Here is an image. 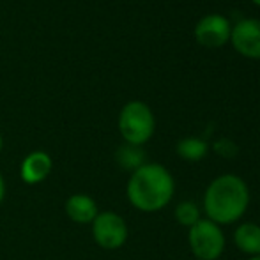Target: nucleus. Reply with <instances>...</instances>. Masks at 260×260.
<instances>
[{
  "label": "nucleus",
  "instance_id": "obj_7",
  "mask_svg": "<svg viewBox=\"0 0 260 260\" xmlns=\"http://www.w3.org/2000/svg\"><path fill=\"white\" fill-rule=\"evenodd\" d=\"M230 45L243 57L260 60V18H243L232 25Z\"/></svg>",
  "mask_w": 260,
  "mask_h": 260
},
{
  "label": "nucleus",
  "instance_id": "obj_18",
  "mask_svg": "<svg viewBox=\"0 0 260 260\" xmlns=\"http://www.w3.org/2000/svg\"><path fill=\"white\" fill-rule=\"evenodd\" d=\"M251 2H253V4H255V6H257V7H260V0H251Z\"/></svg>",
  "mask_w": 260,
  "mask_h": 260
},
{
  "label": "nucleus",
  "instance_id": "obj_17",
  "mask_svg": "<svg viewBox=\"0 0 260 260\" xmlns=\"http://www.w3.org/2000/svg\"><path fill=\"white\" fill-rule=\"evenodd\" d=\"M246 260H260V255H257V257H248Z\"/></svg>",
  "mask_w": 260,
  "mask_h": 260
},
{
  "label": "nucleus",
  "instance_id": "obj_15",
  "mask_svg": "<svg viewBox=\"0 0 260 260\" xmlns=\"http://www.w3.org/2000/svg\"><path fill=\"white\" fill-rule=\"evenodd\" d=\"M7 193V186H6V179H4L2 172H0V206L4 204V199H6Z\"/></svg>",
  "mask_w": 260,
  "mask_h": 260
},
{
  "label": "nucleus",
  "instance_id": "obj_6",
  "mask_svg": "<svg viewBox=\"0 0 260 260\" xmlns=\"http://www.w3.org/2000/svg\"><path fill=\"white\" fill-rule=\"evenodd\" d=\"M195 39L199 45L206 48H219L230 43L232 34V23L226 16L219 13H211L202 16L195 25Z\"/></svg>",
  "mask_w": 260,
  "mask_h": 260
},
{
  "label": "nucleus",
  "instance_id": "obj_4",
  "mask_svg": "<svg viewBox=\"0 0 260 260\" xmlns=\"http://www.w3.org/2000/svg\"><path fill=\"white\" fill-rule=\"evenodd\" d=\"M188 246L195 260H219L225 253L226 237L223 226L202 218L199 223L188 229Z\"/></svg>",
  "mask_w": 260,
  "mask_h": 260
},
{
  "label": "nucleus",
  "instance_id": "obj_10",
  "mask_svg": "<svg viewBox=\"0 0 260 260\" xmlns=\"http://www.w3.org/2000/svg\"><path fill=\"white\" fill-rule=\"evenodd\" d=\"M236 248L246 257L260 255V225L253 221H243L236 226L232 234Z\"/></svg>",
  "mask_w": 260,
  "mask_h": 260
},
{
  "label": "nucleus",
  "instance_id": "obj_5",
  "mask_svg": "<svg viewBox=\"0 0 260 260\" xmlns=\"http://www.w3.org/2000/svg\"><path fill=\"white\" fill-rule=\"evenodd\" d=\"M92 239L101 250H120L129 239L127 221L115 211H100V214L90 223Z\"/></svg>",
  "mask_w": 260,
  "mask_h": 260
},
{
  "label": "nucleus",
  "instance_id": "obj_14",
  "mask_svg": "<svg viewBox=\"0 0 260 260\" xmlns=\"http://www.w3.org/2000/svg\"><path fill=\"white\" fill-rule=\"evenodd\" d=\"M211 147L216 154L225 157V159H232V157H236L237 152H239L237 144L234 140H230V138H218Z\"/></svg>",
  "mask_w": 260,
  "mask_h": 260
},
{
  "label": "nucleus",
  "instance_id": "obj_12",
  "mask_svg": "<svg viewBox=\"0 0 260 260\" xmlns=\"http://www.w3.org/2000/svg\"><path fill=\"white\" fill-rule=\"evenodd\" d=\"M115 161L122 170L129 172V174L137 170V168H140L142 165L147 163L144 147H138V145H131V144H122L117 149Z\"/></svg>",
  "mask_w": 260,
  "mask_h": 260
},
{
  "label": "nucleus",
  "instance_id": "obj_2",
  "mask_svg": "<svg viewBox=\"0 0 260 260\" xmlns=\"http://www.w3.org/2000/svg\"><path fill=\"white\" fill-rule=\"evenodd\" d=\"M175 179L165 165L147 161L131 172L126 182V199L129 206L145 214L163 211L174 200Z\"/></svg>",
  "mask_w": 260,
  "mask_h": 260
},
{
  "label": "nucleus",
  "instance_id": "obj_16",
  "mask_svg": "<svg viewBox=\"0 0 260 260\" xmlns=\"http://www.w3.org/2000/svg\"><path fill=\"white\" fill-rule=\"evenodd\" d=\"M2 149H4V137H2V133H0V152H2Z\"/></svg>",
  "mask_w": 260,
  "mask_h": 260
},
{
  "label": "nucleus",
  "instance_id": "obj_1",
  "mask_svg": "<svg viewBox=\"0 0 260 260\" xmlns=\"http://www.w3.org/2000/svg\"><path fill=\"white\" fill-rule=\"evenodd\" d=\"M251 193L237 174H221L207 184L202 197V214L219 226L239 223L248 212Z\"/></svg>",
  "mask_w": 260,
  "mask_h": 260
},
{
  "label": "nucleus",
  "instance_id": "obj_9",
  "mask_svg": "<svg viewBox=\"0 0 260 260\" xmlns=\"http://www.w3.org/2000/svg\"><path fill=\"white\" fill-rule=\"evenodd\" d=\"M64 212L76 225H90L94 218L100 214V206L96 199L87 193H73L66 199Z\"/></svg>",
  "mask_w": 260,
  "mask_h": 260
},
{
  "label": "nucleus",
  "instance_id": "obj_3",
  "mask_svg": "<svg viewBox=\"0 0 260 260\" xmlns=\"http://www.w3.org/2000/svg\"><path fill=\"white\" fill-rule=\"evenodd\" d=\"M117 127L124 144L144 147L156 131V117L152 108L144 101H127L120 108Z\"/></svg>",
  "mask_w": 260,
  "mask_h": 260
},
{
  "label": "nucleus",
  "instance_id": "obj_8",
  "mask_svg": "<svg viewBox=\"0 0 260 260\" xmlns=\"http://www.w3.org/2000/svg\"><path fill=\"white\" fill-rule=\"evenodd\" d=\"M53 170V159L45 151H32L21 159L20 179L28 186L45 182Z\"/></svg>",
  "mask_w": 260,
  "mask_h": 260
},
{
  "label": "nucleus",
  "instance_id": "obj_13",
  "mask_svg": "<svg viewBox=\"0 0 260 260\" xmlns=\"http://www.w3.org/2000/svg\"><path fill=\"white\" fill-rule=\"evenodd\" d=\"M174 218L181 226L189 229V226H193L195 223H199L204 218L202 207L197 206L193 200H182L174 209Z\"/></svg>",
  "mask_w": 260,
  "mask_h": 260
},
{
  "label": "nucleus",
  "instance_id": "obj_11",
  "mask_svg": "<svg viewBox=\"0 0 260 260\" xmlns=\"http://www.w3.org/2000/svg\"><path fill=\"white\" fill-rule=\"evenodd\" d=\"M211 145L207 144V140L200 137H186L182 140L177 142L175 145V152L181 159L188 161V163H199L204 157L209 154Z\"/></svg>",
  "mask_w": 260,
  "mask_h": 260
}]
</instances>
